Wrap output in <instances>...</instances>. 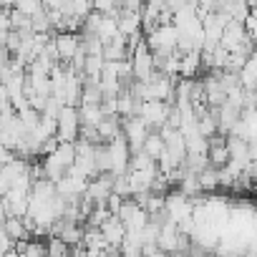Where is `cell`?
<instances>
[{"label": "cell", "instance_id": "6da1fadb", "mask_svg": "<svg viewBox=\"0 0 257 257\" xmlns=\"http://www.w3.org/2000/svg\"><path fill=\"white\" fill-rule=\"evenodd\" d=\"M149 137V132H147V126H144V121L142 118H132V121H126V137H123V142L128 144V149H134V152H142V144H144V139Z\"/></svg>", "mask_w": 257, "mask_h": 257}, {"label": "cell", "instance_id": "7a4b0ae2", "mask_svg": "<svg viewBox=\"0 0 257 257\" xmlns=\"http://www.w3.org/2000/svg\"><path fill=\"white\" fill-rule=\"evenodd\" d=\"M53 46H56V53H58V58H63V61H71L76 53H78V36L76 33H58L56 38H53Z\"/></svg>", "mask_w": 257, "mask_h": 257}, {"label": "cell", "instance_id": "3957f363", "mask_svg": "<svg viewBox=\"0 0 257 257\" xmlns=\"http://www.w3.org/2000/svg\"><path fill=\"white\" fill-rule=\"evenodd\" d=\"M13 8H16V11H21L23 16L33 18L36 13H41V11H43V0H13Z\"/></svg>", "mask_w": 257, "mask_h": 257}, {"label": "cell", "instance_id": "277c9868", "mask_svg": "<svg viewBox=\"0 0 257 257\" xmlns=\"http://www.w3.org/2000/svg\"><path fill=\"white\" fill-rule=\"evenodd\" d=\"M63 3H66V0H43V8H48V11H58Z\"/></svg>", "mask_w": 257, "mask_h": 257}]
</instances>
